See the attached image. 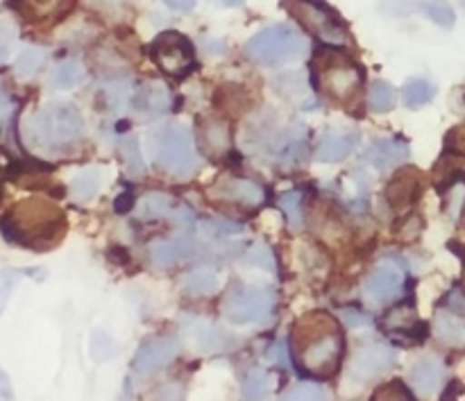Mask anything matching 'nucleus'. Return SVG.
Segmentation results:
<instances>
[{
	"mask_svg": "<svg viewBox=\"0 0 465 401\" xmlns=\"http://www.w3.org/2000/svg\"><path fill=\"white\" fill-rule=\"evenodd\" d=\"M448 148L457 154H465V125L454 127L448 136Z\"/></svg>",
	"mask_w": 465,
	"mask_h": 401,
	"instance_id": "46",
	"label": "nucleus"
},
{
	"mask_svg": "<svg viewBox=\"0 0 465 401\" xmlns=\"http://www.w3.org/2000/svg\"><path fill=\"white\" fill-rule=\"evenodd\" d=\"M218 193L225 200L236 204H243V207L257 209L266 202V191L257 184V181L241 180V177H230V180L223 181L218 186Z\"/></svg>",
	"mask_w": 465,
	"mask_h": 401,
	"instance_id": "16",
	"label": "nucleus"
},
{
	"mask_svg": "<svg viewBox=\"0 0 465 401\" xmlns=\"http://www.w3.org/2000/svg\"><path fill=\"white\" fill-rule=\"evenodd\" d=\"M132 107L141 118L162 116L171 107V93L162 82H148L139 89V93L132 98Z\"/></svg>",
	"mask_w": 465,
	"mask_h": 401,
	"instance_id": "15",
	"label": "nucleus"
},
{
	"mask_svg": "<svg viewBox=\"0 0 465 401\" xmlns=\"http://www.w3.org/2000/svg\"><path fill=\"white\" fill-rule=\"evenodd\" d=\"M280 401H327L325 393L313 384H300L291 388Z\"/></svg>",
	"mask_w": 465,
	"mask_h": 401,
	"instance_id": "39",
	"label": "nucleus"
},
{
	"mask_svg": "<svg viewBox=\"0 0 465 401\" xmlns=\"http://www.w3.org/2000/svg\"><path fill=\"white\" fill-rule=\"evenodd\" d=\"M359 139L354 134H339V132H327L325 136L321 139L316 148V161L321 163H336L343 161L345 157L354 152L357 148Z\"/></svg>",
	"mask_w": 465,
	"mask_h": 401,
	"instance_id": "20",
	"label": "nucleus"
},
{
	"mask_svg": "<svg viewBox=\"0 0 465 401\" xmlns=\"http://www.w3.org/2000/svg\"><path fill=\"white\" fill-rule=\"evenodd\" d=\"M309 44L300 32L289 25H271L257 32L245 44V54L262 66H280V64L298 62L307 57Z\"/></svg>",
	"mask_w": 465,
	"mask_h": 401,
	"instance_id": "5",
	"label": "nucleus"
},
{
	"mask_svg": "<svg viewBox=\"0 0 465 401\" xmlns=\"http://www.w3.org/2000/svg\"><path fill=\"white\" fill-rule=\"evenodd\" d=\"M463 293H465V270H463Z\"/></svg>",
	"mask_w": 465,
	"mask_h": 401,
	"instance_id": "52",
	"label": "nucleus"
},
{
	"mask_svg": "<svg viewBox=\"0 0 465 401\" xmlns=\"http://www.w3.org/2000/svg\"><path fill=\"white\" fill-rule=\"evenodd\" d=\"M420 191V177L413 171H402L393 181H391L389 189H386V200H389V204L393 209H404L409 207V204L416 202Z\"/></svg>",
	"mask_w": 465,
	"mask_h": 401,
	"instance_id": "21",
	"label": "nucleus"
},
{
	"mask_svg": "<svg viewBox=\"0 0 465 401\" xmlns=\"http://www.w3.org/2000/svg\"><path fill=\"white\" fill-rule=\"evenodd\" d=\"M153 401H184V386L182 384H163L154 390Z\"/></svg>",
	"mask_w": 465,
	"mask_h": 401,
	"instance_id": "44",
	"label": "nucleus"
},
{
	"mask_svg": "<svg viewBox=\"0 0 465 401\" xmlns=\"http://www.w3.org/2000/svg\"><path fill=\"white\" fill-rule=\"evenodd\" d=\"M184 334L191 347L198 349V352H218L227 343L225 334L207 320H186Z\"/></svg>",
	"mask_w": 465,
	"mask_h": 401,
	"instance_id": "17",
	"label": "nucleus"
},
{
	"mask_svg": "<svg viewBox=\"0 0 465 401\" xmlns=\"http://www.w3.org/2000/svg\"><path fill=\"white\" fill-rule=\"evenodd\" d=\"M275 308V295L263 286H236L223 302V316L232 325H262Z\"/></svg>",
	"mask_w": 465,
	"mask_h": 401,
	"instance_id": "8",
	"label": "nucleus"
},
{
	"mask_svg": "<svg viewBox=\"0 0 465 401\" xmlns=\"http://www.w3.org/2000/svg\"><path fill=\"white\" fill-rule=\"evenodd\" d=\"M0 198H3V195H0Z\"/></svg>",
	"mask_w": 465,
	"mask_h": 401,
	"instance_id": "54",
	"label": "nucleus"
},
{
	"mask_svg": "<svg viewBox=\"0 0 465 401\" xmlns=\"http://www.w3.org/2000/svg\"><path fill=\"white\" fill-rule=\"evenodd\" d=\"M89 354L95 363H104L116 354V343L107 331H94L89 340Z\"/></svg>",
	"mask_w": 465,
	"mask_h": 401,
	"instance_id": "36",
	"label": "nucleus"
},
{
	"mask_svg": "<svg viewBox=\"0 0 465 401\" xmlns=\"http://www.w3.org/2000/svg\"><path fill=\"white\" fill-rule=\"evenodd\" d=\"M381 327L391 334H409V331L416 327V311H413L411 304H400L393 311L386 313V318L381 320Z\"/></svg>",
	"mask_w": 465,
	"mask_h": 401,
	"instance_id": "31",
	"label": "nucleus"
},
{
	"mask_svg": "<svg viewBox=\"0 0 465 401\" xmlns=\"http://www.w3.org/2000/svg\"><path fill=\"white\" fill-rule=\"evenodd\" d=\"M304 195L300 193V191H289V193H284L280 198V209L282 213H284L286 222H289V227L293 231L302 230V222H304Z\"/></svg>",
	"mask_w": 465,
	"mask_h": 401,
	"instance_id": "35",
	"label": "nucleus"
},
{
	"mask_svg": "<svg viewBox=\"0 0 465 401\" xmlns=\"http://www.w3.org/2000/svg\"><path fill=\"white\" fill-rule=\"evenodd\" d=\"M173 209V198L166 193H148L136 204V218L139 220H159L166 218Z\"/></svg>",
	"mask_w": 465,
	"mask_h": 401,
	"instance_id": "26",
	"label": "nucleus"
},
{
	"mask_svg": "<svg viewBox=\"0 0 465 401\" xmlns=\"http://www.w3.org/2000/svg\"><path fill=\"white\" fill-rule=\"evenodd\" d=\"M130 204H132V195H123V198L116 202V211L118 213L127 211V209H130Z\"/></svg>",
	"mask_w": 465,
	"mask_h": 401,
	"instance_id": "50",
	"label": "nucleus"
},
{
	"mask_svg": "<svg viewBox=\"0 0 465 401\" xmlns=\"http://www.w3.org/2000/svg\"><path fill=\"white\" fill-rule=\"evenodd\" d=\"M14 41H16V32L7 23H0V64L7 62V57L14 50Z\"/></svg>",
	"mask_w": 465,
	"mask_h": 401,
	"instance_id": "43",
	"label": "nucleus"
},
{
	"mask_svg": "<svg viewBox=\"0 0 465 401\" xmlns=\"http://www.w3.org/2000/svg\"><path fill=\"white\" fill-rule=\"evenodd\" d=\"M313 80H316L318 91L331 100V103L348 104L361 91L363 73L357 64L345 54L334 53V50H322L313 59Z\"/></svg>",
	"mask_w": 465,
	"mask_h": 401,
	"instance_id": "4",
	"label": "nucleus"
},
{
	"mask_svg": "<svg viewBox=\"0 0 465 401\" xmlns=\"http://www.w3.org/2000/svg\"><path fill=\"white\" fill-rule=\"evenodd\" d=\"M404 289V266L395 259L381 261L363 284V295L371 304H389L400 298Z\"/></svg>",
	"mask_w": 465,
	"mask_h": 401,
	"instance_id": "10",
	"label": "nucleus"
},
{
	"mask_svg": "<svg viewBox=\"0 0 465 401\" xmlns=\"http://www.w3.org/2000/svg\"><path fill=\"white\" fill-rule=\"evenodd\" d=\"M395 14H407V12H420L425 14L430 21H434L440 27H452L457 21L452 5L448 0H391Z\"/></svg>",
	"mask_w": 465,
	"mask_h": 401,
	"instance_id": "14",
	"label": "nucleus"
},
{
	"mask_svg": "<svg viewBox=\"0 0 465 401\" xmlns=\"http://www.w3.org/2000/svg\"><path fill=\"white\" fill-rule=\"evenodd\" d=\"M395 104H398V93L393 86L384 80H377L368 91V109L372 113H386L395 109Z\"/></svg>",
	"mask_w": 465,
	"mask_h": 401,
	"instance_id": "29",
	"label": "nucleus"
},
{
	"mask_svg": "<svg viewBox=\"0 0 465 401\" xmlns=\"http://www.w3.org/2000/svg\"><path fill=\"white\" fill-rule=\"evenodd\" d=\"M100 184H103V175L98 168H86V171L77 172L71 181V195L77 202H86V200L95 198Z\"/></svg>",
	"mask_w": 465,
	"mask_h": 401,
	"instance_id": "27",
	"label": "nucleus"
},
{
	"mask_svg": "<svg viewBox=\"0 0 465 401\" xmlns=\"http://www.w3.org/2000/svg\"><path fill=\"white\" fill-rule=\"evenodd\" d=\"M286 12L307 32L327 45H350L352 36L339 14L318 0H286Z\"/></svg>",
	"mask_w": 465,
	"mask_h": 401,
	"instance_id": "7",
	"label": "nucleus"
},
{
	"mask_svg": "<svg viewBox=\"0 0 465 401\" xmlns=\"http://www.w3.org/2000/svg\"><path fill=\"white\" fill-rule=\"evenodd\" d=\"M434 95H436V86L431 84L430 80H422V77L407 82L402 89V100L409 109L425 107L427 103H431Z\"/></svg>",
	"mask_w": 465,
	"mask_h": 401,
	"instance_id": "30",
	"label": "nucleus"
},
{
	"mask_svg": "<svg viewBox=\"0 0 465 401\" xmlns=\"http://www.w3.org/2000/svg\"><path fill=\"white\" fill-rule=\"evenodd\" d=\"M198 148L212 159H223L232 150V132L223 118L207 116L198 122Z\"/></svg>",
	"mask_w": 465,
	"mask_h": 401,
	"instance_id": "13",
	"label": "nucleus"
},
{
	"mask_svg": "<svg viewBox=\"0 0 465 401\" xmlns=\"http://www.w3.org/2000/svg\"><path fill=\"white\" fill-rule=\"evenodd\" d=\"M343 320H345V325H350V327H368V325H371V318L363 316V313H359V311H345Z\"/></svg>",
	"mask_w": 465,
	"mask_h": 401,
	"instance_id": "47",
	"label": "nucleus"
},
{
	"mask_svg": "<svg viewBox=\"0 0 465 401\" xmlns=\"http://www.w3.org/2000/svg\"><path fill=\"white\" fill-rule=\"evenodd\" d=\"M218 286H221V277H218L213 270L200 268V270L189 272V275L184 277L182 289H184V293L191 295V298H204V295L216 293Z\"/></svg>",
	"mask_w": 465,
	"mask_h": 401,
	"instance_id": "25",
	"label": "nucleus"
},
{
	"mask_svg": "<svg viewBox=\"0 0 465 401\" xmlns=\"http://www.w3.org/2000/svg\"><path fill=\"white\" fill-rule=\"evenodd\" d=\"M75 0H23L21 9L30 21L48 23L66 16Z\"/></svg>",
	"mask_w": 465,
	"mask_h": 401,
	"instance_id": "24",
	"label": "nucleus"
},
{
	"mask_svg": "<svg viewBox=\"0 0 465 401\" xmlns=\"http://www.w3.org/2000/svg\"><path fill=\"white\" fill-rule=\"evenodd\" d=\"M343 331L330 313H309L291 331V352L300 372L318 379L336 375L343 358Z\"/></svg>",
	"mask_w": 465,
	"mask_h": 401,
	"instance_id": "1",
	"label": "nucleus"
},
{
	"mask_svg": "<svg viewBox=\"0 0 465 401\" xmlns=\"http://www.w3.org/2000/svg\"><path fill=\"white\" fill-rule=\"evenodd\" d=\"M434 334L448 347H463L465 345V318L457 311H443L436 313L434 318Z\"/></svg>",
	"mask_w": 465,
	"mask_h": 401,
	"instance_id": "22",
	"label": "nucleus"
},
{
	"mask_svg": "<svg viewBox=\"0 0 465 401\" xmlns=\"http://www.w3.org/2000/svg\"><path fill=\"white\" fill-rule=\"evenodd\" d=\"M148 150L153 154V161L159 168L173 175H189L195 166L193 141H191L189 127L177 125H162L154 130L148 139Z\"/></svg>",
	"mask_w": 465,
	"mask_h": 401,
	"instance_id": "6",
	"label": "nucleus"
},
{
	"mask_svg": "<svg viewBox=\"0 0 465 401\" xmlns=\"http://www.w3.org/2000/svg\"><path fill=\"white\" fill-rule=\"evenodd\" d=\"M372 401H413V397L402 384L391 381V384L381 386V388L372 395Z\"/></svg>",
	"mask_w": 465,
	"mask_h": 401,
	"instance_id": "41",
	"label": "nucleus"
},
{
	"mask_svg": "<svg viewBox=\"0 0 465 401\" xmlns=\"http://www.w3.org/2000/svg\"><path fill=\"white\" fill-rule=\"evenodd\" d=\"M0 399H12V388H9V381L3 372H0Z\"/></svg>",
	"mask_w": 465,
	"mask_h": 401,
	"instance_id": "49",
	"label": "nucleus"
},
{
	"mask_svg": "<svg viewBox=\"0 0 465 401\" xmlns=\"http://www.w3.org/2000/svg\"><path fill=\"white\" fill-rule=\"evenodd\" d=\"M272 390V377L266 370H252L243 381L245 401H266Z\"/></svg>",
	"mask_w": 465,
	"mask_h": 401,
	"instance_id": "34",
	"label": "nucleus"
},
{
	"mask_svg": "<svg viewBox=\"0 0 465 401\" xmlns=\"http://www.w3.org/2000/svg\"><path fill=\"white\" fill-rule=\"evenodd\" d=\"M463 7H465V3H463Z\"/></svg>",
	"mask_w": 465,
	"mask_h": 401,
	"instance_id": "53",
	"label": "nucleus"
},
{
	"mask_svg": "<svg viewBox=\"0 0 465 401\" xmlns=\"http://www.w3.org/2000/svg\"><path fill=\"white\" fill-rule=\"evenodd\" d=\"M18 279H21V272L16 270L0 272V313H3V308L7 307V299L9 295H12L14 286L18 284Z\"/></svg>",
	"mask_w": 465,
	"mask_h": 401,
	"instance_id": "42",
	"label": "nucleus"
},
{
	"mask_svg": "<svg viewBox=\"0 0 465 401\" xmlns=\"http://www.w3.org/2000/svg\"><path fill=\"white\" fill-rule=\"evenodd\" d=\"M203 230L209 231V234H239L241 225L227 220H204Z\"/></svg>",
	"mask_w": 465,
	"mask_h": 401,
	"instance_id": "45",
	"label": "nucleus"
},
{
	"mask_svg": "<svg viewBox=\"0 0 465 401\" xmlns=\"http://www.w3.org/2000/svg\"><path fill=\"white\" fill-rule=\"evenodd\" d=\"M409 159V145L402 139H384L377 141L371 150H368V161L380 171H393L400 163Z\"/></svg>",
	"mask_w": 465,
	"mask_h": 401,
	"instance_id": "19",
	"label": "nucleus"
},
{
	"mask_svg": "<svg viewBox=\"0 0 465 401\" xmlns=\"http://www.w3.org/2000/svg\"><path fill=\"white\" fill-rule=\"evenodd\" d=\"M163 3H166L171 9H175V12L186 14L195 7V3H198V0H163Z\"/></svg>",
	"mask_w": 465,
	"mask_h": 401,
	"instance_id": "48",
	"label": "nucleus"
},
{
	"mask_svg": "<svg viewBox=\"0 0 465 401\" xmlns=\"http://www.w3.org/2000/svg\"><path fill=\"white\" fill-rule=\"evenodd\" d=\"M434 172H436V184L440 186V191H445L448 186L461 181V177L465 175V161L461 157H457V152L448 154V157L440 159Z\"/></svg>",
	"mask_w": 465,
	"mask_h": 401,
	"instance_id": "33",
	"label": "nucleus"
},
{
	"mask_svg": "<svg viewBox=\"0 0 465 401\" xmlns=\"http://www.w3.org/2000/svg\"><path fill=\"white\" fill-rule=\"evenodd\" d=\"M84 66L75 59H66V62L59 64L53 73V86L59 91H68V89H75L84 82Z\"/></svg>",
	"mask_w": 465,
	"mask_h": 401,
	"instance_id": "28",
	"label": "nucleus"
},
{
	"mask_svg": "<svg viewBox=\"0 0 465 401\" xmlns=\"http://www.w3.org/2000/svg\"><path fill=\"white\" fill-rule=\"evenodd\" d=\"M445 191H448V195H445V211H448V216L454 222H459L465 211V184L457 181V184L448 186Z\"/></svg>",
	"mask_w": 465,
	"mask_h": 401,
	"instance_id": "38",
	"label": "nucleus"
},
{
	"mask_svg": "<svg viewBox=\"0 0 465 401\" xmlns=\"http://www.w3.org/2000/svg\"><path fill=\"white\" fill-rule=\"evenodd\" d=\"M245 263L252 268H262V270L272 272L275 270V261H272V252L266 248V245H257V248L250 249L245 254Z\"/></svg>",
	"mask_w": 465,
	"mask_h": 401,
	"instance_id": "40",
	"label": "nucleus"
},
{
	"mask_svg": "<svg viewBox=\"0 0 465 401\" xmlns=\"http://www.w3.org/2000/svg\"><path fill=\"white\" fill-rule=\"evenodd\" d=\"M177 357H180V343L175 338H168V336L153 338L141 345V349L136 352L134 372L141 377L154 375L162 367L171 366Z\"/></svg>",
	"mask_w": 465,
	"mask_h": 401,
	"instance_id": "12",
	"label": "nucleus"
},
{
	"mask_svg": "<svg viewBox=\"0 0 465 401\" xmlns=\"http://www.w3.org/2000/svg\"><path fill=\"white\" fill-rule=\"evenodd\" d=\"M154 64L171 77H186L195 68L193 45L180 32H162L150 45Z\"/></svg>",
	"mask_w": 465,
	"mask_h": 401,
	"instance_id": "9",
	"label": "nucleus"
},
{
	"mask_svg": "<svg viewBox=\"0 0 465 401\" xmlns=\"http://www.w3.org/2000/svg\"><path fill=\"white\" fill-rule=\"evenodd\" d=\"M445 379V367L440 363V358L436 357H425L411 367L409 372V381L416 388V393L420 395H431L440 388Z\"/></svg>",
	"mask_w": 465,
	"mask_h": 401,
	"instance_id": "18",
	"label": "nucleus"
},
{
	"mask_svg": "<svg viewBox=\"0 0 465 401\" xmlns=\"http://www.w3.org/2000/svg\"><path fill=\"white\" fill-rule=\"evenodd\" d=\"M221 5H225V7H243L245 0H218Z\"/></svg>",
	"mask_w": 465,
	"mask_h": 401,
	"instance_id": "51",
	"label": "nucleus"
},
{
	"mask_svg": "<svg viewBox=\"0 0 465 401\" xmlns=\"http://www.w3.org/2000/svg\"><path fill=\"white\" fill-rule=\"evenodd\" d=\"M395 361L398 357H395L393 347L384 343H366L354 352L352 363H350V377L354 381H372L393 370Z\"/></svg>",
	"mask_w": 465,
	"mask_h": 401,
	"instance_id": "11",
	"label": "nucleus"
},
{
	"mask_svg": "<svg viewBox=\"0 0 465 401\" xmlns=\"http://www.w3.org/2000/svg\"><path fill=\"white\" fill-rule=\"evenodd\" d=\"M118 148H121V159L123 163H125L127 172H130L132 177L143 175L145 161H143V152H141L139 139H136L134 134H125L121 139V143H118Z\"/></svg>",
	"mask_w": 465,
	"mask_h": 401,
	"instance_id": "32",
	"label": "nucleus"
},
{
	"mask_svg": "<svg viewBox=\"0 0 465 401\" xmlns=\"http://www.w3.org/2000/svg\"><path fill=\"white\" fill-rule=\"evenodd\" d=\"M193 254V243L189 239H171V240H157L150 248V259L157 268H171L177 261H184Z\"/></svg>",
	"mask_w": 465,
	"mask_h": 401,
	"instance_id": "23",
	"label": "nucleus"
},
{
	"mask_svg": "<svg viewBox=\"0 0 465 401\" xmlns=\"http://www.w3.org/2000/svg\"><path fill=\"white\" fill-rule=\"evenodd\" d=\"M64 225V213L54 204L32 198L18 202L3 218V236L21 248L45 249L62 239Z\"/></svg>",
	"mask_w": 465,
	"mask_h": 401,
	"instance_id": "2",
	"label": "nucleus"
},
{
	"mask_svg": "<svg viewBox=\"0 0 465 401\" xmlns=\"http://www.w3.org/2000/svg\"><path fill=\"white\" fill-rule=\"evenodd\" d=\"M82 132H84V121L71 103L45 104L30 118L25 127L27 139L36 148H62V145L75 143Z\"/></svg>",
	"mask_w": 465,
	"mask_h": 401,
	"instance_id": "3",
	"label": "nucleus"
},
{
	"mask_svg": "<svg viewBox=\"0 0 465 401\" xmlns=\"http://www.w3.org/2000/svg\"><path fill=\"white\" fill-rule=\"evenodd\" d=\"M45 53L39 48H25L16 59V73L23 77H32L44 68Z\"/></svg>",
	"mask_w": 465,
	"mask_h": 401,
	"instance_id": "37",
	"label": "nucleus"
}]
</instances>
